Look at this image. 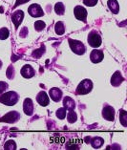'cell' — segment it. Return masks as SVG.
<instances>
[{
	"label": "cell",
	"mask_w": 127,
	"mask_h": 150,
	"mask_svg": "<svg viewBox=\"0 0 127 150\" xmlns=\"http://www.w3.org/2000/svg\"><path fill=\"white\" fill-rule=\"evenodd\" d=\"M18 98H19V96L17 95V93L10 91V92H7L0 96V102L8 106H12L18 101Z\"/></svg>",
	"instance_id": "obj_1"
},
{
	"label": "cell",
	"mask_w": 127,
	"mask_h": 150,
	"mask_svg": "<svg viewBox=\"0 0 127 150\" xmlns=\"http://www.w3.org/2000/svg\"><path fill=\"white\" fill-rule=\"evenodd\" d=\"M69 45H70V48L75 54H78V56H81L85 52H86V48L84 44L81 41H78V40H74V39H69Z\"/></svg>",
	"instance_id": "obj_2"
},
{
	"label": "cell",
	"mask_w": 127,
	"mask_h": 150,
	"mask_svg": "<svg viewBox=\"0 0 127 150\" xmlns=\"http://www.w3.org/2000/svg\"><path fill=\"white\" fill-rule=\"evenodd\" d=\"M93 89V82L90 79H84L78 84L77 93L78 95H86L90 93Z\"/></svg>",
	"instance_id": "obj_3"
},
{
	"label": "cell",
	"mask_w": 127,
	"mask_h": 150,
	"mask_svg": "<svg viewBox=\"0 0 127 150\" xmlns=\"http://www.w3.org/2000/svg\"><path fill=\"white\" fill-rule=\"evenodd\" d=\"M88 43L91 47H93V48H97V47H99L101 45V43H102V40H101V38L99 34L96 31H92L88 35Z\"/></svg>",
	"instance_id": "obj_4"
},
{
	"label": "cell",
	"mask_w": 127,
	"mask_h": 150,
	"mask_svg": "<svg viewBox=\"0 0 127 150\" xmlns=\"http://www.w3.org/2000/svg\"><path fill=\"white\" fill-rule=\"evenodd\" d=\"M28 13L32 17H41L44 16V12L38 4H32L28 8Z\"/></svg>",
	"instance_id": "obj_5"
},
{
	"label": "cell",
	"mask_w": 127,
	"mask_h": 150,
	"mask_svg": "<svg viewBox=\"0 0 127 150\" xmlns=\"http://www.w3.org/2000/svg\"><path fill=\"white\" fill-rule=\"evenodd\" d=\"M74 13L75 16L78 20L83 21V22H86V18H87V11L85 8H83L81 6H77L74 9Z\"/></svg>",
	"instance_id": "obj_6"
},
{
	"label": "cell",
	"mask_w": 127,
	"mask_h": 150,
	"mask_svg": "<svg viewBox=\"0 0 127 150\" xmlns=\"http://www.w3.org/2000/svg\"><path fill=\"white\" fill-rule=\"evenodd\" d=\"M102 117L105 119L109 120V122H112L115 119V110L112 106L109 105H105L103 107L102 110Z\"/></svg>",
	"instance_id": "obj_7"
},
{
	"label": "cell",
	"mask_w": 127,
	"mask_h": 150,
	"mask_svg": "<svg viewBox=\"0 0 127 150\" xmlns=\"http://www.w3.org/2000/svg\"><path fill=\"white\" fill-rule=\"evenodd\" d=\"M104 57L103 52L101 50H93L90 54V59L93 63H99L100 61H102Z\"/></svg>",
	"instance_id": "obj_8"
},
{
	"label": "cell",
	"mask_w": 127,
	"mask_h": 150,
	"mask_svg": "<svg viewBox=\"0 0 127 150\" xmlns=\"http://www.w3.org/2000/svg\"><path fill=\"white\" fill-rule=\"evenodd\" d=\"M19 118H20L19 113H17L16 111H13V112L8 113V114H6L2 119H0V122H5L13 123V122H16Z\"/></svg>",
	"instance_id": "obj_9"
},
{
	"label": "cell",
	"mask_w": 127,
	"mask_h": 150,
	"mask_svg": "<svg viewBox=\"0 0 127 150\" xmlns=\"http://www.w3.org/2000/svg\"><path fill=\"white\" fill-rule=\"evenodd\" d=\"M24 18V13L23 11H16V12H14L13 14H12V21L14 24V27L16 29H17L19 27V25L21 24Z\"/></svg>",
	"instance_id": "obj_10"
},
{
	"label": "cell",
	"mask_w": 127,
	"mask_h": 150,
	"mask_svg": "<svg viewBox=\"0 0 127 150\" xmlns=\"http://www.w3.org/2000/svg\"><path fill=\"white\" fill-rule=\"evenodd\" d=\"M20 72H21V75H22V76L25 79H31L35 75V72L34 70V68H32L31 65H29V64H25L24 66L21 68Z\"/></svg>",
	"instance_id": "obj_11"
},
{
	"label": "cell",
	"mask_w": 127,
	"mask_h": 150,
	"mask_svg": "<svg viewBox=\"0 0 127 150\" xmlns=\"http://www.w3.org/2000/svg\"><path fill=\"white\" fill-rule=\"evenodd\" d=\"M23 110L26 115L28 116L32 115V113H34V102H32L31 98H26V100H24Z\"/></svg>",
	"instance_id": "obj_12"
},
{
	"label": "cell",
	"mask_w": 127,
	"mask_h": 150,
	"mask_svg": "<svg viewBox=\"0 0 127 150\" xmlns=\"http://www.w3.org/2000/svg\"><path fill=\"white\" fill-rule=\"evenodd\" d=\"M49 96L51 97V98L54 100V101H59L62 98V91L60 89L56 88V87H54V88H51L49 91Z\"/></svg>",
	"instance_id": "obj_13"
},
{
	"label": "cell",
	"mask_w": 127,
	"mask_h": 150,
	"mask_svg": "<svg viewBox=\"0 0 127 150\" xmlns=\"http://www.w3.org/2000/svg\"><path fill=\"white\" fill-rule=\"evenodd\" d=\"M123 81H124V79H123V76H121L119 71L115 72V74L112 76V78H111V84L115 87L121 85Z\"/></svg>",
	"instance_id": "obj_14"
},
{
	"label": "cell",
	"mask_w": 127,
	"mask_h": 150,
	"mask_svg": "<svg viewBox=\"0 0 127 150\" xmlns=\"http://www.w3.org/2000/svg\"><path fill=\"white\" fill-rule=\"evenodd\" d=\"M36 100H37L38 104L41 105V106H47L50 103V100H49V97L44 91L42 92L38 93L37 97H36Z\"/></svg>",
	"instance_id": "obj_15"
},
{
	"label": "cell",
	"mask_w": 127,
	"mask_h": 150,
	"mask_svg": "<svg viewBox=\"0 0 127 150\" xmlns=\"http://www.w3.org/2000/svg\"><path fill=\"white\" fill-rule=\"evenodd\" d=\"M63 106L66 110H74L75 108V102L72 98L66 97L63 100Z\"/></svg>",
	"instance_id": "obj_16"
},
{
	"label": "cell",
	"mask_w": 127,
	"mask_h": 150,
	"mask_svg": "<svg viewBox=\"0 0 127 150\" xmlns=\"http://www.w3.org/2000/svg\"><path fill=\"white\" fill-rule=\"evenodd\" d=\"M108 8L110 9V11L113 13H118L119 11V5L117 0H108L107 2Z\"/></svg>",
	"instance_id": "obj_17"
},
{
	"label": "cell",
	"mask_w": 127,
	"mask_h": 150,
	"mask_svg": "<svg viewBox=\"0 0 127 150\" xmlns=\"http://www.w3.org/2000/svg\"><path fill=\"white\" fill-rule=\"evenodd\" d=\"M103 142H104V141H103L102 138L96 137V138L92 139V141H91V144H92V146L94 148H99L102 146Z\"/></svg>",
	"instance_id": "obj_18"
},
{
	"label": "cell",
	"mask_w": 127,
	"mask_h": 150,
	"mask_svg": "<svg viewBox=\"0 0 127 150\" xmlns=\"http://www.w3.org/2000/svg\"><path fill=\"white\" fill-rule=\"evenodd\" d=\"M54 31H56V35H63L64 33H65V27H64L63 22H61V21L56 22V26H54Z\"/></svg>",
	"instance_id": "obj_19"
},
{
	"label": "cell",
	"mask_w": 127,
	"mask_h": 150,
	"mask_svg": "<svg viewBox=\"0 0 127 150\" xmlns=\"http://www.w3.org/2000/svg\"><path fill=\"white\" fill-rule=\"evenodd\" d=\"M54 12H56V14H59V16H62V14H64L65 6L63 3H61V2L56 3V4L54 5Z\"/></svg>",
	"instance_id": "obj_20"
},
{
	"label": "cell",
	"mask_w": 127,
	"mask_h": 150,
	"mask_svg": "<svg viewBox=\"0 0 127 150\" xmlns=\"http://www.w3.org/2000/svg\"><path fill=\"white\" fill-rule=\"evenodd\" d=\"M78 120V117H77V114H75V112L74 110H69L68 114H67V120L70 123H74L77 122Z\"/></svg>",
	"instance_id": "obj_21"
},
{
	"label": "cell",
	"mask_w": 127,
	"mask_h": 150,
	"mask_svg": "<svg viewBox=\"0 0 127 150\" xmlns=\"http://www.w3.org/2000/svg\"><path fill=\"white\" fill-rule=\"evenodd\" d=\"M119 120L124 127L127 125V112L125 110H121L119 113Z\"/></svg>",
	"instance_id": "obj_22"
},
{
	"label": "cell",
	"mask_w": 127,
	"mask_h": 150,
	"mask_svg": "<svg viewBox=\"0 0 127 150\" xmlns=\"http://www.w3.org/2000/svg\"><path fill=\"white\" fill-rule=\"evenodd\" d=\"M45 27H46V24H45V22H43L42 20H37L35 22V29L37 32L42 31Z\"/></svg>",
	"instance_id": "obj_23"
},
{
	"label": "cell",
	"mask_w": 127,
	"mask_h": 150,
	"mask_svg": "<svg viewBox=\"0 0 127 150\" xmlns=\"http://www.w3.org/2000/svg\"><path fill=\"white\" fill-rule=\"evenodd\" d=\"M5 150H14L16 149V144L13 141H8L4 145Z\"/></svg>",
	"instance_id": "obj_24"
},
{
	"label": "cell",
	"mask_w": 127,
	"mask_h": 150,
	"mask_svg": "<svg viewBox=\"0 0 127 150\" xmlns=\"http://www.w3.org/2000/svg\"><path fill=\"white\" fill-rule=\"evenodd\" d=\"M9 30L7 28H1L0 29V39L4 40L9 38Z\"/></svg>",
	"instance_id": "obj_25"
},
{
	"label": "cell",
	"mask_w": 127,
	"mask_h": 150,
	"mask_svg": "<svg viewBox=\"0 0 127 150\" xmlns=\"http://www.w3.org/2000/svg\"><path fill=\"white\" fill-rule=\"evenodd\" d=\"M44 52H45V47L42 46L41 48H39V49L35 50V51H34V52H32V57H36V58H39V57L42 56Z\"/></svg>",
	"instance_id": "obj_26"
},
{
	"label": "cell",
	"mask_w": 127,
	"mask_h": 150,
	"mask_svg": "<svg viewBox=\"0 0 127 150\" xmlns=\"http://www.w3.org/2000/svg\"><path fill=\"white\" fill-rule=\"evenodd\" d=\"M56 117H57V118H59V119L63 120V119L65 118V116H66V109H65L64 107L59 108V110L56 111Z\"/></svg>",
	"instance_id": "obj_27"
},
{
	"label": "cell",
	"mask_w": 127,
	"mask_h": 150,
	"mask_svg": "<svg viewBox=\"0 0 127 150\" xmlns=\"http://www.w3.org/2000/svg\"><path fill=\"white\" fill-rule=\"evenodd\" d=\"M6 75H7V78H8V79H13V76H14V69L13 67V65H11V66L8 67V69H7Z\"/></svg>",
	"instance_id": "obj_28"
},
{
	"label": "cell",
	"mask_w": 127,
	"mask_h": 150,
	"mask_svg": "<svg viewBox=\"0 0 127 150\" xmlns=\"http://www.w3.org/2000/svg\"><path fill=\"white\" fill-rule=\"evenodd\" d=\"M97 1H99V0H83V4L89 7H93L97 4Z\"/></svg>",
	"instance_id": "obj_29"
},
{
	"label": "cell",
	"mask_w": 127,
	"mask_h": 150,
	"mask_svg": "<svg viewBox=\"0 0 127 150\" xmlns=\"http://www.w3.org/2000/svg\"><path fill=\"white\" fill-rule=\"evenodd\" d=\"M7 88H8V84L4 81H0V94L4 93Z\"/></svg>",
	"instance_id": "obj_30"
},
{
	"label": "cell",
	"mask_w": 127,
	"mask_h": 150,
	"mask_svg": "<svg viewBox=\"0 0 127 150\" xmlns=\"http://www.w3.org/2000/svg\"><path fill=\"white\" fill-rule=\"evenodd\" d=\"M28 1H30V0H16V4H14V8L17 6H19L21 4H25V3H27Z\"/></svg>",
	"instance_id": "obj_31"
},
{
	"label": "cell",
	"mask_w": 127,
	"mask_h": 150,
	"mask_svg": "<svg viewBox=\"0 0 127 150\" xmlns=\"http://www.w3.org/2000/svg\"><path fill=\"white\" fill-rule=\"evenodd\" d=\"M2 67V62H1V60H0V68Z\"/></svg>",
	"instance_id": "obj_32"
}]
</instances>
